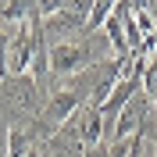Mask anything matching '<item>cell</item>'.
I'll list each match as a JSON object with an SVG mask.
<instances>
[{"label":"cell","mask_w":157,"mask_h":157,"mask_svg":"<svg viewBox=\"0 0 157 157\" xmlns=\"http://www.w3.org/2000/svg\"><path fill=\"white\" fill-rule=\"evenodd\" d=\"M111 14H114V4H111V0H97L93 11H89V21H86V36H93L100 25H107Z\"/></svg>","instance_id":"4"},{"label":"cell","mask_w":157,"mask_h":157,"mask_svg":"<svg viewBox=\"0 0 157 157\" xmlns=\"http://www.w3.org/2000/svg\"><path fill=\"white\" fill-rule=\"evenodd\" d=\"M89 61H93V47L75 39V43H54L50 47V78H57V82H68L71 75L89 68Z\"/></svg>","instance_id":"2"},{"label":"cell","mask_w":157,"mask_h":157,"mask_svg":"<svg viewBox=\"0 0 157 157\" xmlns=\"http://www.w3.org/2000/svg\"><path fill=\"white\" fill-rule=\"evenodd\" d=\"M78 128V136H82V143L86 147H97V143H104V132H107V121H104V114H100L97 107H78V114L71 118Z\"/></svg>","instance_id":"3"},{"label":"cell","mask_w":157,"mask_h":157,"mask_svg":"<svg viewBox=\"0 0 157 157\" xmlns=\"http://www.w3.org/2000/svg\"><path fill=\"white\" fill-rule=\"evenodd\" d=\"M47 89L39 86L32 75H11L0 78V132L25 128L32 118L47 104Z\"/></svg>","instance_id":"1"}]
</instances>
